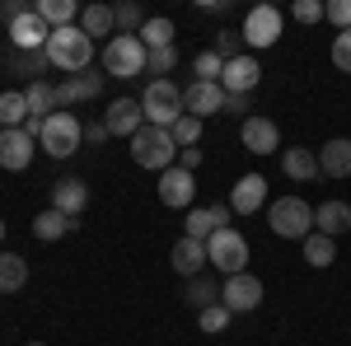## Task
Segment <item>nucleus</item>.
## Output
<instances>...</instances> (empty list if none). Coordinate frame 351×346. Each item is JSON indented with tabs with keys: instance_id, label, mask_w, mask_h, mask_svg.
<instances>
[{
	"instance_id": "nucleus-1",
	"label": "nucleus",
	"mask_w": 351,
	"mask_h": 346,
	"mask_svg": "<svg viewBox=\"0 0 351 346\" xmlns=\"http://www.w3.org/2000/svg\"><path fill=\"white\" fill-rule=\"evenodd\" d=\"M47 61H52L56 71H66V75H84L89 71V61H94V38L84 33L80 24L71 28H52V38H47Z\"/></svg>"
},
{
	"instance_id": "nucleus-2",
	"label": "nucleus",
	"mask_w": 351,
	"mask_h": 346,
	"mask_svg": "<svg viewBox=\"0 0 351 346\" xmlns=\"http://www.w3.org/2000/svg\"><path fill=\"white\" fill-rule=\"evenodd\" d=\"M145 42L136 33H117L104 42V75L108 80H132V75H145Z\"/></svg>"
},
{
	"instance_id": "nucleus-3",
	"label": "nucleus",
	"mask_w": 351,
	"mask_h": 346,
	"mask_svg": "<svg viewBox=\"0 0 351 346\" xmlns=\"http://www.w3.org/2000/svg\"><path fill=\"white\" fill-rule=\"evenodd\" d=\"M267 225L276 239H309L314 234V206L309 201H300V197H276L267 206Z\"/></svg>"
},
{
	"instance_id": "nucleus-4",
	"label": "nucleus",
	"mask_w": 351,
	"mask_h": 346,
	"mask_svg": "<svg viewBox=\"0 0 351 346\" xmlns=\"http://www.w3.org/2000/svg\"><path fill=\"white\" fill-rule=\"evenodd\" d=\"M132 160L141 164V169H155V173L173 169V164H178V145H173L169 127H150V122H145V127L132 136Z\"/></svg>"
},
{
	"instance_id": "nucleus-5",
	"label": "nucleus",
	"mask_w": 351,
	"mask_h": 346,
	"mask_svg": "<svg viewBox=\"0 0 351 346\" xmlns=\"http://www.w3.org/2000/svg\"><path fill=\"white\" fill-rule=\"evenodd\" d=\"M80 140H84L80 117H75V112H52L47 127H43V136H38V150H47L52 160H71V155L80 150Z\"/></svg>"
},
{
	"instance_id": "nucleus-6",
	"label": "nucleus",
	"mask_w": 351,
	"mask_h": 346,
	"mask_svg": "<svg viewBox=\"0 0 351 346\" xmlns=\"http://www.w3.org/2000/svg\"><path fill=\"white\" fill-rule=\"evenodd\" d=\"M141 112H145L150 127H173L183 117V89L173 80H150L141 94Z\"/></svg>"
},
{
	"instance_id": "nucleus-7",
	"label": "nucleus",
	"mask_w": 351,
	"mask_h": 346,
	"mask_svg": "<svg viewBox=\"0 0 351 346\" xmlns=\"http://www.w3.org/2000/svg\"><path fill=\"white\" fill-rule=\"evenodd\" d=\"M206 258H211V267H216V271L239 276L243 267H248V239H243L234 225H225V230H216V234L206 239Z\"/></svg>"
},
{
	"instance_id": "nucleus-8",
	"label": "nucleus",
	"mask_w": 351,
	"mask_h": 346,
	"mask_svg": "<svg viewBox=\"0 0 351 346\" xmlns=\"http://www.w3.org/2000/svg\"><path fill=\"white\" fill-rule=\"evenodd\" d=\"M281 10L276 5H253L248 14H243V42L248 47H276V38H281Z\"/></svg>"
},
{
	"instance_id": "nucleus-9",
	"label": "nucleus",
	"mask_w": 351,
	"mask_h": 346,
	"mask_svg": "<svg viewBox=\"0 0 351 346\" xmlns=\"http://www.w3.org/2000/svg\"><path fill=\"white\" fill-rule=\"evenodd\" d=\"M220 304H225L230 314H253V309L263 304V281H258L253 271L225 276V286H220Z\"/></svg>"
},
{
	"instance_id": "nucleus-10",
	"label": "nucleus",
	"mask_w": 351,
	"mask_h": 346,
	"mask_svg": "<svg viewBox=\"0 0 351 346\" xmlns=\"http://www.w3.org/2000/svg\"><path fill=\"white\" fill-rule=\"evenodd\" d=\"M104 84H108V75H94V71H84V75H71V80L52 84L56 112H66V108L84 103V99H99V94H104Z\"/></svg>"
},
{
	"instance_id": "nucleus-11",
	"label": "nucleus",
	"mask_w": 351,
	"mask_h": 346,
	"mask_svg": "<svg viewBox=\"0 0 351 346\" xmlns=\"http://www.w3.org/2000/svg\"><path fill=\"white\" fill-rule=\"evenodd\" d=\"M52 38V28L38 19V10H24L14 24H10V52H43Z\"/></svg>"
},
{
	"instance_id": "nucleus-12",
	"label": "nucleus",
	"mask_w": 351,
	"mask_h": 346,
	"mask_svg": "<svg viewBox=\"0 0 351 346\" xmlns=\"http://www.w3.org/2000/svg\"><path fill=\"white\" fill-rule=\"evenodd\" d=\"M239 140H243V150H248V155H276V145H281V132H276V122H271V117L253 112V117H243Z\"/></svg>"
},
{
	"instance_id": "nucleus-13",
	"label": "nucleus",
	"mask_w": 351,
	"mask_h": 346,
	"mask_svg": "<svg viewBox=\"0 0 351 346\" xmlns=\"http://www.w3.org/2000/svg\"><path fill=\"white\" fill-rule=\"evenodd\" d=\"M38 155V140L24 132V127H14V132H0V169H10V173H24L28 164Z\"/></svg>"
},
{
	"instance_id": "nucleus-14",
	"label": "nucleus",
	"mask_w": 351,
	"mask_h": 346,
	"mask_svg": "<svg viewBox=\"0 0 351 346\" xmlns=\"http://www.w3.org/2000/svg\"><path fill=\"white\" fill-rule=\"evenodd\" d=\"M192 192H197V173L178 169V164L160 173V201H164V206H173V211H188V206H192Z\"/></svg>"
},
{
	"instance_id": "nucleus-15",
	"label": "nucleus",
	"mask_w": 351,
	"mask_h": 346,
	"mask_svg": "<svg viewBox=\"0 0 351 346\" xmlns=\"http://www.w3.org/2000/svg\"><path fill=\"white\" fill-rule=\"evenodd\" d=\"M263 80V66H258V56H234V61H225V75H220V89L225 94H253Z\"/></svg>"
},
{
	"instance_id": "nucleus-16",
	"label": "nucleus",
	"mask_w": 351,
	"mask_h": 346,
	"mask_svg": "<svg viewBox=\"0 0 351 346\" xmlns=\"http://www.w3.org/2000/svg\"><path fill=\"white\" fill-rule=\"evenodd\" d=\"M104 127H108V136H127V140H132V136L145 127L141 99H112L108 112H104Z\"/></svg>"
},
{
	"instance_id": "nucleus-17",
	"label": "nucleus",
	"mask_w": 351,
	"mask_h": 346,
	"mask_svg": "<svg viewBox=\"0 0 351 346\" xmlns=\"http://www.w3.org/2000/svg\"><path fill=\"white\" fill-rule=\"evenodd\" d=\"M183 112L192 117H211V112H225V89L211 80H192L183 89Z\"/></svg>"
},
{
	"instance_id": "nucleus-18",
	"label": "nucleus",
	"mask_w": 351,
	"mask_h": 346,
	"mask_svg": "<svg viewBox=\"0 0 351 346\" xmlns=\"http://www.w3.org/2000/svg\"><path fill=\"white\" fill-rule=\"evenodd\" d=\"M267 206V178L263 173H243L239 183H234V192H230V211L239 215H253Z\"/></svg>"
},
{
	"instance_id": "nucleus-19",
	"label": "nucleus",
	"mask_w": 351,
	"mask_h": 346,
	"mask_svg": "<svg viewBox=\"0 0 351 346\" xmlns=\"http://www.w3.org/2000/svg\"><path fill=\"white\" fill-rule=\"evenodd\" d=\"M281 173H286L291 183H314V178H324V173H319V150H309V145L281 150Z\"/></svg>"
},
{
	"instance_id": "nucleus-20",
	"label": "nucleus",
	"mask_w": 351,
	"mask_h": 346,
	"mask_svg": "<svg viewBox=\"0 0 351 346\" xmlns=\"http://www.w3.org/2000/svg\"><path fill=\"white\" fill-rule=\"evenodd\" d=\"M234 220V211L230 206H202V211H188V220H183V230H188V239H211L216 230H225Z\"/></svg>"
},
{
	"instance_id": "nucleus-21",
	"label": "nucleus",
	"mask_w": 351,
	"mask_h": 346,
	"mask_svg": "<svg viewBox=\"0 0 351 346\" xmlns=\"http://www.w3.org/2000/svg\"><path fill=\"white\" fill-rule=\"evenodd\" d=\"M319 173L324 178H351V140L347 136H332L319 150Z\"/></svg>"
},
{
	"instance_id": "nucleus-22",
	"label": "nucleus",
	"mask_w": 351,
	"mask_h": 346,
	"mask_svg": "<svg viewBox=\"0 0 351 346\" xmlns=\"http://www.w3.org/2000/svg\"><path fill=\"white\" fill-rule=\"evenodd\" d=\"M89 206V187L80 183V178H61V183H52V211H61V215H75Z\"/></svg>"
},
{
	"instance_id": "nucleus-23",
	"label": "nucleus",
	"mask_w": 351,
	"mask_h": 346,
	"mask_svg": "<svg viewBox=\"0 0 351 346\" xmlns=\"http://www.w3.org/2000/svg\"><path fill=\"white\" fill-rule=\"evenodd\" d=\"M211 262V258H206V243L202 239H188V234H183V239L173 243V271H178V276H202V267Z\"/></svg>"
},
{
	"instance_id": "nucleus-24",
	"label": "nucleus",
	"mask_w": 351,
	"mask_h": 346,
	"mask_svg": "<svg viewBox=\"0 0 351 346\" xmlns=\"http://www.w3.org/2000/svg\"><path fill=\"white\" fill-rule=\"evenodd\" d=\"M314 230H319V234H328V239L351 234V206H347V201H324V206L314 211Z\"/></svg>"
},
{
	"instance_id": "nucleus-25",
	"label": "nucleus",
	"mask_w": 351,
	"mask_h": 346,
	"mask_svg": "<svg viewBox=\"0 0 351 346\" xmlns=\"http://www.w3.org/2000/svg\"><path fill=\"white\" fill-rule=\"evenodd\" d=\"M33 10H38V19L47 28H71V24H80L84 5H75V0H38Z\"/></svg>"
},
{
	"instance_id": "nucleus-26",
	"label": "nucleus",
	"mask_w": 351,
	"mask_h": 346,
	"mask_svg": "<svg viewBox=\"0 0 351 346\" xmlns=\"http://www.w3.org/2000/svg\"><path fill=\"white\" fill-rule=\"evenodd\" d=\"M71 230H75V220H71V215H61V211H52V206H47V211H38V215H33V234H38L43 243H56V239H66Z\"/></svg>"
},
{
	"instance_id": "nucleus-27",
	"label": "nucleus",
	"mask_w": 351,
	"mask_h": 346,
	"mask_svg": "<svg viewBox=\"0 0 351 346\" xmlns=\"http://www.w3.org/2000/svg\"><path fill=\"white\" fill-rule=\"evenodd\" d=\"M28 286V258L19 253H0V295H14Z\"/></svg>"
},
{
	"instance_id": "nucleus-28",
	"label": "nucleus",
	"mask_w": 351,
	"mask_h": 346,
	"mask_svg": "<svg viewBox=\"0 0 351 346\" xmlns=\"http://www.w3.org/2000/svg\"><path fill=\"white\" fill-rule=\"evenodd\" d=\"M24 122H28V99H24V89L0 94V132H14V127H24Z\"/></svg>"
},
{
	"instance_id": "nucleus-29",
	"label": "nucleus",
	"mask_w": 351,
	"mask_h": 346,
	"mask_svg": "<svg viewBox=\"0 0 351 346\" xmlns=\"http://www.w3.org/2000/svg\"><path fill=\"white\" fill-rule=\"evenodd\" d=\"M80 28L89 38H112V5H84L80 10Z\"/></svg>"
},
{
	"instance_id": "nucleus-30",
	"label": "nucleus",
	"mask_w": 351,
	"mask_h": 346,
	"mask_svg": "<svg viewBox=\"0 0 351 346\" xmlns=\"http://www.w3.org/2000/svg\"><path fill=\"white\" fill-rule=\"evenodd\" d=\"M304 262H309V267H332V262H337V243L314 230V234L304 239Z\"/></svg>"
},
{
	"instance_id": "nucleus-31",
	"label": "nucleus",
	"mask_w": 351,
	"mask_h": 346,
	"mask_svg": "<svg viewBox=\"0 0 351 346\" xmlns=\"http://www.w3.org/2000/svg\"><path fill=\"white\" fill-rule=\"evenodd\" d=\"M24 99H28V117H52L56 99H52V84H47V80L24 84Z\"/></svg>"
},
{
	"instance_id": "nucleus-32",
	"label": "nucleus",
	"mask_w": 351,
	"mask_h": 346,
	"mask_svg": "<svg viewBox=\"0 0 351 346\" xmlns=\"http://www.w3.org/2000/svg\"><path fill=\"white\" fill-rule=\"evenodd\" d=\"M183 299H188L192 309H206V304H220V286L211 281V276H192L188 291H183Z\"/></svg>"
},
{
	"instance_id": "nucleus-33",
	"label": "nucleus",
	"mask_w": 351,
	"mask_h": 346,
	"mask_svg": "<svg viewBox=\"0 0 351 346\" xmlns=\"http://www.w3.org/2000/svg\"><path fill=\"white\" fill-rule=\"evenodd\" d=\"M136 38L145 42V52H155V47H173V19H145V28H141Z\"/></svg>"
},
{
	"instance_id": "nucleus-34",
	"label": "nucleus",
	"mask_w": 351,
	"mask_h": 346,
	"mask_svg": "<svg viewBox=\"0 0 351 346\" xmlns=\"http://www.w3.org/2000/svg\"><path fill=\"white\" fill-rule=\"evenodd\" d=\"M169 136H173V145H178V150H192V145H202V117L183 112V117L169 127Z\"/></svg>"
},
{
	"instance_id": "nucleus-35",
	"label": "nucleus",
	"mask_w": 351,
	"mask_h": 346,
	"mask_svg": "<svg viewBox=\"0 0 351 346\" xmlns=\"http://www.w3.org/2000/svg\"><path fill=\"white\" fill-rule=\"evenodd\" d=\"M145 19H150V14H145L136 0H122V5H112V24L122 28V33H141V28H145Z\"/></svg>"
},
{
	"instance_id": "nucleus-36",
	"label": "nucleus",
	"mask_w": 351,
	"mask_h": 346,
	"mask_svg": "<svg viewBox=\"0 0 351 346\" xmlns=\"http://www.w3.org/2000/svg\"><path fill=\"white\" fill-rule=\"evenodd\" d=\"M10 61H14V71H19V75H28V84L43 80V71L52 66V61H47V52H10Z\"/></svg>"
},
{
	"instance_id": "nucleus-37",
	"label": "nucleus",
	"mask_w": 351,
	"mask_h": 346,
	"mask_svg": "<svg viewBox=\"0 0 351 346\" xmlns=\"http://www.w3.org/2000/svg\"><path fill=\"white\" fill-rule=\"evenodd\" d=\"M173 66H178V47H155L145 56V75H155V80H169Z\"/></svg>"
},
{
	"instance_id": "nucleus-38",
	"label": "nucleus",
	"mask_w": 351,
	"mask_h": 346,
	"mask_svg": "<svg viewBox=\"0 0 351 346\" xmlns=\"http://www.w3.org/2000/svg\"><path fill=\"white\" fill-rule=\"evenodd\" d=\"M230 319H234V314H230L225 304H206V309H197L202 332H211V337H216V332H225V328H230Z\"/></svg>"
},
{
	"instance_id": "nucleus-39",
	"label": "nucleus",
	"mask_w": 351,
	"mask_h": 346,
	"mask_svg": "<svg viewBox=\"0 0 351 346\" xmlns=\"http://www.w3.org/2000/svg\"><path fill=\"white\" fill-rule=\"evenodd\" d=\"M220 75H225V56H220L216 47H206V52L197 56V80H211V84H220Z\"/></svg>"
},
{
	"instance_id": "nucleus-40",
	"label": "nucleus",
	"mask_w": 351,
	"mask_h": 346,
	"mask_svg": "<svg viewBox=\"0 0 351 346\" xmlns=\"http://www.w3.org/2000/svg\"><path fill=\"white\" fill-rule=\"evenodd\" d=\"M332 66L351 75V28H342V33L332 38Z\"/></svg>"
},
{
	"instance_id": "nucleus-41",
	"label": "nucleus",
	"mask_w": 351,
	"mask_h": 346,
	"mask_svg": "<svg viewBox=\"0 0 351 346\" xmlns=\"http://www.w3.org/2000/svg\"><path fill=\"white\" fill-rule=\"evenodd\" d=\"M291 14H295L300 24H319V19L328 14V5H319V0H295V10H291Z\"/></svg>"
},
{
	"instance_id": "nucleus-42",
	"label": "nucleus",
	"mask_w": 351,
	"mask_h": 346,
	"mask_svg": "<svg viewBox=\"0 0 351 346\" xmlns=\"http://www.w3.org/2000/svg\"><path fill=\"white\" fill-rule=\"evenodd\" d=\"M216 52L225 56V61H234V56H243V52H239V33L220 28V33H216Z\"/></svg>"
},
{
	"instance_id": "nucleus-43",
	"label": "nucleus",
	"mask_w": 351,
	"mask_h": 346,
	"mask_svg": "<svg viewBox=\"0 0 351 346\" xmlns=\"http://www.w3.org/2000/svg\"><path fill=\"white\" fill-rule=\"evenodd\" d=\"M324 19H332V24H337V33H342V28H351V0H332Z\"/></svg>"
},
{
	"instance_id": "nucleus-44",
	"label": "nucleus",
	"mask_w": 351,
	"mask_h": 346,
	"mask_svg": "<svg viewBox=\"0 0 351 346\" xmlns=\"http://www.w3.org/2000/svg\"><path fill=\"white\" fill-rule=\"evenodd\" d=\"M178 169L197 173V169H202V145H192V150H178Z\"/></svg>"
},
{
	"instance_id": "nucleus-45",
	"label": "nucleus",
	"mask_w": 351,
	"mask_h": 346,
	"mask_svg": "<svg viewBox=\"0 0 351 346\" xmlns=\"http://www.w3.org/2000/svg\"><path fill=\"white\" fill-rule=\"evenodd\" d=\"M253 94H225V112H248Z\"/></svg>"
},
{
	"instance_id": "nucleus-46",
	"label": "nucleus",
	"mask_w": 351,
	"mask_h": 346,
	"mask_svg": "<svg viewBox=\"0 0 351 346\" xmlns=\"http://www.w3.org/2000/svg\"><path fill=\"white\" fill-rule=\"evenodd\" d=\"M202 14H230V0H197Z\"/></svg>"
},
{
	"instance_id": "nucleus-47",
	"label": "nucleus",
	"mask_w": 351,
	"mask_h": 346,
	"mask_svg": "<svg viewBox=\"0 0 351 346\" xmlns=\"http://www.w3.org/2000/svg\"><path fill=\"white\" fill-rule=\"evenodd\" d=\"M84 140H89V145L108 140V127H104V122H89V127H84Z\"/></svg>"
},
{
	"instance_id": "nucleus-48",
	"label": "nucleus",
	"mask_w": 351,
	"mask_h": 346,
	"mask_svg": "<svg viewBox=\"0 0 351 346\" xmlns=\"http://www.w3.org/2000/svg\"><path fill=\"white\" fill-rule=\"evenodd\" d=\"M0 243H5V220H0Z\"/></svg>"
},
{
	"instance_id": "nucleus-49",
	"label": "nucleus",
	"mask_w": 351,
	"mask_h": 346,
	"mask_svg": "<svg viewBox=\"0 0 351 346\" xmlns=\"http://www.w3.org/2000/svg\"><path fill=\"white\" fill-rule=\"evenodd\" d=\"M28 346H47V342H28Z\"/></svg>"
}]
</instances>
